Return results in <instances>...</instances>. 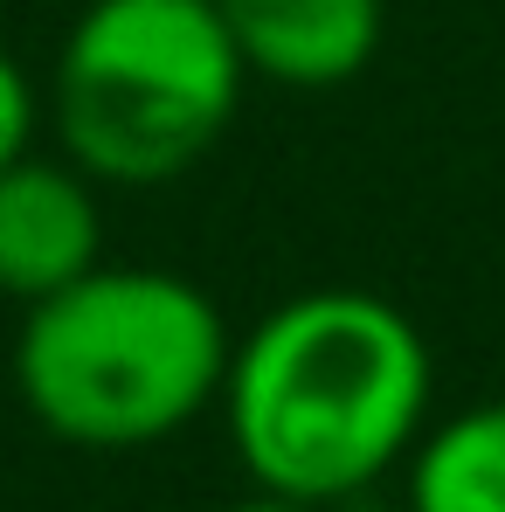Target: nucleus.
<instances>
[{
	"mask_svg": "<svg viewBox=\"0 0 505 512\" xmlns=\"http://www.w3.org/2000/svg\"><path fill=\"white\" fill-rule=\"evenodd\" d=\"M429 388V340L395 298L319 284L236 340L222 416L256 492L339 506L416 450Z\"/></svg>",
	"mask_w": 505,
	"mask_h": 512,
	"instance_id": "f257e3e1",
	"label": "nucleus"
},
{
	"mask_svg": "<svg viewBox=\"0 0 505 512\" xmlns=\"http://www.w3.org/2000/svg\"><path fill=\"white\" fill-rule=\"evenodd\" d=\"M222 305L153 263H97L56 298L28 305L14 340V395L70 450H146L222 402Z\"/></svg>",
	"mask_w": 505,
	"mask_h": 512,
	"instance_id": "f03ea898",
	"label": "nucleus"
},
{
	"mask_svg": "<svg viewBox=\"0 0 505 512\" xmlns=\"http://www.w3.org/2000/svg\"><path fill=\"white\" fill-rule=\"evenodd\" d=\"M243 84L215 0H90L56 49L49 118L90 180L167 187L215 153Z\"/></svg>",
	"mask_w": 505,
	"mask_h": 512,
	"instance_id": "7ed1b4c3",
	"label": "nucleus"
},
{
	"mask_svg": "<svg viewBox=\"0 0 505 512\" xmlns=\"http://www.w3.org/2000/svg\"><path fill=\"white\" fill-rule=\"evenodd\" d=\"M104 263L97 180L77 160L21 153L0 173V298L42 305Z\"/></svg>",
	"mask_w": 505,
	"mask_h": 512,
	"instance_id": "20e7f679",
	"label": "nucleus"
},
{
	"mask_svg": "<svg viewBox=\"0 0 505 512\" xmlns=\"http://www.w3.org/2000/svg\"><path fill=\"white\" fill-rule=\"evenodd\" d=\"M215 7L229 21L243 70L277 90L353 84L388 35L381 0H215Z\"/></svg>",
	"mask_w": 505,
	"mask_h": 512,
	"instance_id": "39448f33",
	"label": "nucleus"
},
{
	"mask_svg": "<svg viewBox=\"0 0 505 512\" xmlns=\"http://www.w3.org/2000/svg\"><path fill=\"white\" fill-rule=\"evenodd\" d=\"M409 464V512H505V402H471L422 429Z\"/></svg>",
	"mask_w": 505,
	"mask_h": 512,
	"instance_id": "423d86ee",
	"label": "nucleus"
},
{
	"mask_svg": "<svg viewBox=\"0 0 505 512\" xmlns=\"http://www.w3.org/2000/svg\"><path fill=\"white\" fill-rule=\"evenodd\" d=\"M35 125H42V97L28 84V70L0 49V173L21 153H35Z\"/></svg>",
	"mask_w": 505,
	"mask_h": 512,
	"instance_id": "0eeeda50",
	"label": "nucleus"
},
{
	"mask_svg": "<svg viewBox=\"0 0 505 512\" xmlns=\"http://www.w3.org/2000/svg\"><path fill=\"white\" fill-rule=\"evenodd\" d=\"M229 512H319V506H298V499H277V492H256V499H243V506Z\"/></svg>",
	"mask_w": 505,
	"mask_h": 512,
	"instance_id": "6e6552de",
	"label": "nucleus"
}]
</instances>
